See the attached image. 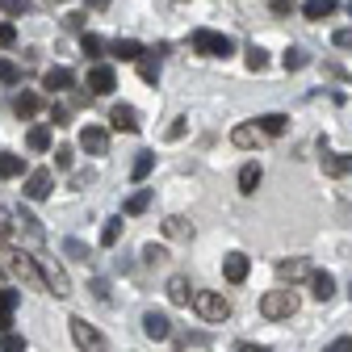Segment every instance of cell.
<instances>
[{
  "mask_svg": "<svg viewBox=\"0 0 352 352\" xmlns=\"http://www.w3.org/2000/svg\"><path fill=\"white\" fill-rule=\"evenodd\" d=\"M17 302H21V294L17 289H0V331H9L13 327V311H17Z\"/></svg>",
  "mask_w": 352,
  "mask_h": 352,
  "instance_id": "cell-14",
  "label": "cell"
},
{
  "mask_svg": "<svg viewBox=\"0 0 352 352\" xmlns=\"http://www.w3.org/2000/svg\"><path fill=\"white\" fill-rule=\"evenodd\" d=\"M122 63H139L143 59V42H135V38H113V47H109Z\"/></svg>",
  "mask_w": 352,
  "mask_h": 352,
  "instance_id": "cell-15",
  "label": "cell"
},
{
  "mask_svg": "<svg viewBox=\"0 0 352 352\" xmlns=\"http://www.w3.org/2000/svg\"><path fill=\"white\" fill-rule=\"evenodd\" d=\"M143 256H147V260H151V264H155V260H164V248H155V243H151V248H147V252H143Z\"/></svg>",
  "mask_w": 352,
  "mask_h": 352,
  "instance_id": "cell-49",
  "label": "cell"
},
{
  "mask_svg": "<svg viewBox=\"0 0 352 352\" xmlns=\"http://www.w3.org/2000/svg\"><path fill=\"white\" fill-rule=\"evenodd\" d=\"M118 239H122V218H109V223L101 227V243H105V248H113Z\"/></svg>",
  "mask_w": 352,
  "mask_h": 352,
  "instance_id": "cell-31",
  "label": "cell"
},
{
  "mask_svg": "<svg viewBox=\"0 0 352 352\" xmlns=\"http://www.w3.org/2000/svg\"><path fill=\"white\" fill-rule=\"evenodd\" d=\"M248 273H252V260H248L243 252H231V256H223V277H227L231 285L248 281Z\"/></svg>",
  "mask_w": 352,
  "mask_h": 352,
  "instance_id": "cell-10",
  "label": "cell"
},
{
  "mask_svg": "<svg viewBox=\"0 0 352 352\" xmlns=\"http://www.w3.org/2000/svg\"><path fill=\"white\" fill-rule=\"evenodd\" d=\"M109 126H113V130H122V135H139V130H143V122H139V109H135V105H113V109H109Z\"/></svg>",
  "mask_w": 352,
  "mask_h": 352,
  "instance_id": "cell-9",
  "label": "cell"
},
{
  "mask_svg": "<svg viewBox=\"0 0 352 352\" xmlns=\"http://www.w3.org/2000/svg\"><path fill=\"white\" fill-rule=\"evenodd\" d=\"M113 88H118V76H113V67H109V63L88 67V93H93V97H109Z\"/></svg>",
  "mask_w": 352,
  "mask_h": 352,
  "instance_id": "cell-7",
  "label": "cell"
},
{
  "mask_svg": "<svg viewBox=\"0 0 352 352\" xmlns=\"http://www.w3.org/2000/svg\"><path fill=\"white\" fill-rule=\"evenodd\" d=\"M84 21H88L84 13H72V17H67V30H84Z\"/></svg>",
  "mask_w": 352,
  "mask_h": 352,
  "instance_id": "cell-47",
  "label": "cell"
},
{
  "mask_svg": "<svg viewBox=\"0 0 352 352\" xmlns=\"http://www.w3.org/2000/svg\"><path fill=\"white\" fill-rule=\"evenodd\" d=\"M235 352H269V348H264V344H252V340H243V344H239Z\"/></svg>",
  "mask_w": 352,
  "mask_h": 352,
  "instance_id": "cell-46",
  "label": "cell"
},
{
  "mask_svg": "<svg viewBox=\"0 0 352 352\" xmlns=\"http://www.w3.org/2000/svg\"><path fill=\"white\" fill-rule=\"evenodd\" d=\"M51 185H55V172H51V168H34V172L25 176L21 193H25L30 201H42V197H51Z\"/></svg>",
  "mask_w": 352,
  "mask_h": 352,
  "instance_id": "cell-6",
  "label": "cell"
},
{
  "mask_svg": "<svg viewBox=\"0 0 352 352\" xmlns=\"http://www.w3.org/2000/svg\"><path fill=\"white\" fill-rule=\"evenodd\" d=\"M285 126H289V118L285 113H264V118H256V130H260V135H285Z\"/></svg>",
  "mask_w": 352,
  "mask_h": 352,
  "instance_id": "cell-20",
  "label": "cell"
},
{
  "mask_svg": "<svg viewBox=\"0 0 352 352\" xmlns=\"http://www.w3.org/2000/svg\"><path fill=\"white\" fill-rule=\"evenodd\" d=\"M80 51H84V55H88V59H97V55H101V51H105V42H101V38H97V34H84V38H80Z\"/></svg>",
  "mask_w": 352,
  "mask_h": 352,
  "instance_id": "cell-32",
  "label": "cell"
},
{
  "mask_svg": "<svg viewBox=\"0 0 352 352\" xmlns=\"http://www.w3.org/2000/svg\"><path fill=\"white\" fill-rule=\"evenodd\" d=\"M147 206H151V189H139V193H130V197H126L122 210H126V214H143Z\"/></svg>",
  "mask_w": 352,
  "mask_h": 352,
  "instance_id": "cell-30",
  "label": "cell"
},
{
  "mask_svg": "<svg viewBox=\"0 0 352 352\" xmlns=\"http://www.w3.org/2000/svg\"><path fill=\"white\" fill-rule=\"evenodd\" d=\"M348 298H352V285H348Z\"/></svg>",
  "mask_w": 352,
  "mask_h": 352,
  "instance_id": "cell-52",
  "label": "cell"
},
{
  "mask_svg": "<svg viewBox=\"0 0 352 352\" xmlns=\"http://www.w3.org/2000/svg\"><path fill=\"white\" fill-rule=\"evenodd\" d=\"M25 143H30V151H51V130L47 126H34L30 135H25Z\"/></svg>",
  "mask_w": 352,
  "mask_h": 352,
  "instance_id": "cell-27",
  "label": "cell"
},
{
  "mask_svg": "<svg viewBox=\"0 0 352 352\" xmlns=\"http://www.w3.org/2000/svg\"><path fill=\"white\" fill-rule=\"evenodd\" d=\"M281 63H285V72H302L306 63H311V55H306L302 47H289V51L281 55Z\"/></svg>",
  "mask_w": 352,
  "mask_h": 352,
  "instance_id": "cell-28",
  "label": "cell"
},
{
  "mask_svg": "<svg viewBox=\"0 0 352 352\" xmlns=\"http://www.w3.org/2000/svg\"><path fill=\"white\" fill-rule=\"evenodd\" d=\"M248 67H252V72H264V67H269V51L252 47V51H248Z\"/></svg>",
  "mask_w": 352,
  "mask_h": 352,
  "instance_id": "cell-35",
  "label": "cell"
},
{
  "mask_svg": "<svg viewBox=\"0 0 352 352\" xmlns=\"http://www.w3.org/2000/svg\"><path fill=\"white\" fill-rule=\"evenodd\" d=\"M143 331H147L151 340H168V336H172V319H168L164 311H147V315H143Z\"/></svg>",
  "mask_w": 352,
  "mask_h": 352,
  "instance_id": "cell-13",
  "label": "cell"
},
{
  "mask_svg": "<svg viewBox=\"0 0 352 352\" xmlns=\"http://www.w3.org/2000/svg\"><path fill=\"white\" fill-rule=\"evenodd\" d=\"M72 160H76L72 147H59V151H55V164H59V168H72Z\"/></svg>",
  "mask_w": 352,
  "mask_h": 352,
  "instance_id": "cell-43",
  "label": "cell"
},
{
  "mask_svg": "<svg viewBox=\"0 0 352 352\" xmlns=\"http://www.w3.org/2000/svg\"><path fill=\"white\" fill-rule=\"evenodd\" d=\"M72 84H76V76L67 67H51L47 76H42V88H51V93H67Z\"/></svg>",
  "mask_w": 352,
  "mask_h": 352,
  "instance_id": "cell-16",
  "label": "cell"
},
{
  "mask_svg": "<svg viewBox=\"0 0 352 352\" xmlns=\"http://www.w3.org/2000/svg\"><path fill=\"white\" fill-rule=\"evenodd\" d=\"M164 235H168V239H193V223H185V218H168V223H164Z\"/></svg>",
  "mask_w": 352,
  "mask_h": 352,
  "instance_id": "cell-25",
  "label": "cell"
},
{
  "mask_svg": "<svg viewBox=\"0 0 352 352\" xmlns=\"http://www.w3.org/2000/svg\"><path fill=\"white\" fill-rule=\"evenodd\" d=\"M67 327H72V340H76V348H80V352H105L101 331H97V327H88L80 315H76V319H67Z\"/></svg>",
  "mask_w": 352,
  "mask_h": 352,
  "instance_id": "cell-5",
  "label": "cell"
},
{
  "mask_svg": "<svg viewBox=\"0 0 352 352\" xmlns=\"http://www.w3.org/2000/svg\"><path fill=\"white\" fill-rule=\"evenodd\" d=\"M260 181H264L260 164H243V168H239V193H256V189H260Z\"/></svg>",
  "mask_w": 352,
  "mask_h": 352,
  "instance_id": "cell-21",
  "label": "cell"
},
{
  "mask_svg": "<svg viewBox=\"0 0 352 352\" xmlns=\"http://www.w3.org/2000/svg\"><path fill=\"white\" fill-rule=\"evenodd\" d=\"M80 147H84L88 155H105V151H109V135H105L101 126H84V130H80Z\"/></svg>",
  "mask_w": 352,
  "mask_h": 352,
  "instance_id": "cell-11",
  "label": "cell"
},
{
  "mask_svg": "<svg viewBox=\"0 0 352 352\" xmlns=\"http://www.w3.org/2000/svg\"><path fill=\"white\" fill-rule=\"evenodd\" d=\"M273 13H277V17H285V13H294V0H273Z\"/></svg>",
  "mask_w": 352,
  "mask_h": 352,
  "instance_id": "cell-44",
  "label": "cell"
},
{
  "mask_svg": "<svg viewBox=\"0 0 352 352\" xmlns=\"http://www.w3.org/2000/svg\"><path fill=\"white\" fill-rule=\"evenodd\" d=\"M21 172H25V160L21 155H9V151L0 155V176H5V181H13V176H21Z\"/></svg>",
  "mask_w": 352,
  "mask_h": 352,
  "instance_id": "cell-26",
  "label": "cell"
},
{
  "mask_svg": "<svg viewBox=\"0 0 352 352\" xmlns=\"http://www.w3.org/2000/svg\"><path fill=\"white\" fill-rule=\"evenodd\" d=\"M88 9H109V0H88Z\"/></svg>",
  "mask_w": 352,
  "mask_h": 352,
  "instance_id": "cell-50",
  "label": "cell"
},
{
  "mask_svg": "<svg viewBox=\"0 0 352 352\" xmlns=\"http://www.w3.org/2000/svg\"><path fill=\"white\" fill-rule=\"evenodd\" d=\"M189 298H193L189 277H172V281H168V302H172V306H189Z\"/></svg>",
  "mask_w": 352,
  "mask_h": 352,
  "instance_id": "cell-17",
  "label": "cell"
},
{
  "mask_svg": "<svg viewBox=\"0 0 352 352\" xmlns=\"http://www.w3.org/2000/svg\"><path fill=\"white\" fill-rule=\"evenodd\" d=\"M323 352H352V336H340V340H331Z\"/></svg>",
  "mask_w": 352,
  "mask_h": 352,
  "instance_id": "cell-42",
  "label": "cell"
},
{
  "mask_svg": "<svg viewBox=\"0 0 352 352\" xmlns=\"http://www.w3.org/2000/svg\"><path fill=\"white\" fill-rule=\"evenodd\" d=\"M0 9H5V13H13V17H21L30 5H25V0H0Z\"/></svg>",
  "mask_w": 352,
  "mask_h": 352,
  "instance_id": "cell-40",
  "label": "cell"
},
{
  "mask_svg": "<svg viewBox=\"0 0 352 352\" xmlns=\"http://www.w3.org/2000/svg\"><path fill=\"white\" fill-rule=\"evenodd\" d=\"M231 143L243 147V151H252V147L260 143V130H256V126H235V130H231Z\"/></svg>",
  "mask_w": 352,
  "mask_h": 352,
  "instance_id": "cell-23",
  "label": "cell"
},
{
  "mask_svg": "<svg viewBox=\"0 0 352 352\" xmlns=\"http://www.w3.org/2000/svg\"><path fill=\"white\" fill-rule=\"evenodd\" d=\"M260 315H264V319H273V323L298 315V294H294V289H269V294L260 298Z\"/></svg>",
  "mask_w": 352,
  "mask_h": 352,
  "instance_id": "cell-1",
  "label": "cell"
},
{
  "mask_svg": "<svg viewBox=\"0 0 352 352\" xmlns=\"http://www.w3.org/2000/svg\"><path fill=\"white\" fill-rule=\"evenodd\" d=\"M67 252H72V256H80V260H88V248H84V243H76V239H67Z\"/></svg>",
  "mask_w": 352,
  "mask_h": 352,
  "instance_id": "cell-45",
  "label": "cell"
},
{
  "mask_svg": "<svg viewBox=\"0 0 352 352\" xmlns=\"http://www.w3.org/2000/svg\"><path fill=\"white\" fill-rule=\"evenodd\" d=\"M0 285H5V269H0Z\"/></svg>",
  "mask_w": 352,
  "mask_h": 352,
  "instance_id": "cell-51",
  "label": "cell"
},
{
  "mask_svg": "<svg viewBox=\"0 0 352 352\" xmlns=\"http://www.w3.org/2000/svg\"><path fill=\"white\" fill-rule=\"evenodd\" d=\"M34 264H38V277H42V285H47V294H55V298H67V294H72V281H67V273H63L59 260L34 256Z\"/></svg>",
  "mask_w": 352,
  "mask_h": 352,
  "instance_id": "cell-3",
  "label": "cell"
},
{
  "mask_svg": "<svg viewBox=\"0 0 352 352\" xmlns=\"http://www.w3.org/2000/svg\"><path fill=\"white\" fill-rule=\"evenodd\" d=\"M21 80V67L13 59H0V84H17Z\"/></svg>",
  "mask_w": 352,
  "mask_h": 352,
  "instance_id": "cell-33",
  "label": "cell"
},
{
  "mask_svg": "<svg viewBox=\"0 0 352 352\" xmlns=\"http://www.w3.org/2000/svg\"><path fill=\"white\" fill-rule=\"evenodd\" d=\"M0 352H25V336H17V331H9L5 340H0Z\"/></svg>",
  "mask_w": 352,
  "mask_h": 352,
  "instance_id": "cell-36",
  "label": "cell"
},
{
  "mask_svg": "<svg viewBox=\"0 0 352 352\" xmlns=\"http://www.w3.org/2000/svg\"><path fill=\"white\" fill-rule=\"evenodd\" d=\"M13 42H17V25L0 21V47H13Z\"/></svg>",
  "mask_w": 352,
  "mask_h": 352,
  "instance_id": "cell-38",
  "label": "cell"
},
{
  "mask_svg": "<svg viewBox=\"0 0 352 352\" xmlns=\"http://www.w3.org/2000/svg\"><path fill=\"white\" fill-rule=\"evenodd\" d=\"M311 260H302V256H289V260H281L277 264V277L281 281H289V285H302V281H311Z\"/></svg>",
  "mask_w": 352,
  "mask_h": 352,
  "instance_id": "cell-8",
  "label": "cell"
},
{
  "mask_svg": "<svg viewBox=\"0 0 352 352\" xmlns=\"http://www.w3.org/2000/svg\"><path fill=\"white\" fill-rule=\"evenodd\" d=\"M336 294V277L331 273H311V298L315 302H327Z\"/></svg>",
  "mask_w": 352,
  "mask_h": 352,
  "instance_id": "cell-19",
  "label": "cell"
},
{
  "mask_svg": "<svg viewBox=\"0 0 352 352\" xmlns=\"http://www.w3.org/2000/svg\"><path fill=\"white\" fill-rule=\"evenodd\" d=\"M151 168H155V155H151V151H139V160H135V168H130V176H135V181H147Z\"/></svg>",
  "mask_w": 352,
  "mask_h": 352,
  "instance_id": "cell-29",
  "label": "cell"
},
{
  "mask_svg": "<svg viewBox=\"0 0 352 352\" xmlns=\"http://www.w3.org/2000/svg\"><path fill=\"white\" fill-rule=\"evenodd\" d=\"M13 227H17V239L25 235V239H30L34 248H38L42 239H47V235H42V227H38V218H34L30 210H17V214H13Z\"/></svg>",
  "mask_w": 352,
  "mask_h": 352,
  "instance_id": "cell-12",
  "label": "cell"
},
{
  "mask_svg": "<svg viewBox=\"0 0 352 352\" xmlns=\"http://www.w3.org/2000/svg\"><path fill=\"white\" fill-rule=\"evenodd\" d=\"M193 311L206 319V323H227L231 319V302L223 294H214V289H197L193 294Z\"/></svg>",
  "mask_w": 352,
  "mask_h": 352,
  "instance_id": "cell-2",
  "label": "cell"
},
{
  "mask_svg": "<svg viewBox=\"0 0 352 352\" xmlns=\"http://www.w3.org/2000/svg\"><path fill=\"white\" fill-rule=\"evenodd\" d=\"M0 235H5V239H13V243H17V227H13V214H9L5 206H0Z\"/></svg>",
  "mask_w": 352,
  "mask_h": 352,
  "instance_id": "cell-34",
  "label": "cell"
},
{
  "mask_svg": "<svg viewBox=\"0 0 352 352\" xmlns=\"http://www.w3.org/2000/svg\"><path fill=\"white\" fill-rule=\"evenodd\" d=\"M348 9H352V5H348Z\"/></svg>",
  "mask_w": 352,
  "mask_h": 352,
  "instance_id": "cell-53",
  "label": "cell"
},
{
  "mask_svg": "<svg viewBox=\"0 0 352 352\" xmlns=\"http://www.w3.org/2000/svg\"><path fill=\"white\" fill-rule=\"evenodd\" d=\"M193 51L210 55V59H227L235 51V42L227 34H218V30H193Z\"/></svg>",
  "mask_w": 352,
  "mask_h": 352,
  "instance_id": "cell-4",
  "label": "cell"
},
{
  "mask_svg": "<svg viewBox=\"0 0 352 352\" xmlns=\"http://www.w3.org/2000/svg\"><path fill=\"white\" fill-rule=\"evenodd\" d=\"M93 294H97L101 302H109V285H105V281H93Z\"/></svg>",
  "mask_w": 352,
  "mask_h": 352,
  "instance_id": "cell-48",
  "label": "cell"
},
{
  "mask_svg": "<svg viewBox=\"0 0 352 352\" xmlns=\"http://www.w3.org/2000/svg\"><path fill=\"white\" fill-rule=\"evenodd\" d=\"M38 109H42V97H38V93H21V97L13 101V113H17V118H34Z\"/></svg>",
  "mask_w": 352,
  "mask_h": 352,
  "instance_id": "cell-24",
  "label": "cell"
},
{
  "mask_svg": "<svg viewBox=\"0 0 352 352\" xmlns=\"http://www.w3.org/2000/svg\"><path fill=\"white\" fill-rule=\"evenodd\" d=\"M331 13H336V0H306V5H302L306 21H327Z\"/></svg>",
  "mask_w": 352,
  "mask_h": 352,
  "instance_id": "cell-18",
  "label": "cell"
},
{
  "mask_svg": "<svg viewBox=\"0 0 352 352\" xmlns=\"http://www.w3.org/2000/svg\"><path fill=\"white\" fill-rule=\"evenodd\" d=\"M67 118H72L67 105H51V122H55V126H67Z\"/></svg>",
  "mask_w": 352,
  "mask_h": 352,
  "instance_id": "cell-41",
  "label": "cell"
},
{
  "mask_svg": "<svg viewBox=\"0 0 352 352\" xmlns=\"http://www.w3.org/2000/svg\"><path fill=\"white\" fill-rule=\"evenodd\" d=\"M139 76H143L147 84H160V63H151V59H139Z\"/></svg>",
  "mask_w": 352,
  "mask_h": 352,
  "instance_id": "cell-37",
  "label": "cell"
},
{
  "mask_svg": "<svg viewBox=\"0 0 352 352\" xmlns=\"http://www.w3.org/2000/svg\"><path fill=\"white\" fill-rule=\"evenodd\" d=\"M331 42H336L340 51H352V30H336V34H331Z\"/></svg>",
  "mask_w": 352,
  "mask_h": 352,
  "instance_id": "cell-39",
  "label": "cell"
},
{
  "mask_svg": "<svg viewBox=\"0 0 352 352\" xmlns=\"http://www.w3.org/2000/svg\"><path fill=\"white\" fill-rule=\"evenodd\" d=\"M323 172H327V176H348V172H352V155H344V151L323 155Z\"/></svg>",
  "mask_w": 352,
  "mask_h": 352,
  "instance_id": "cell-22",
  "label": "cell"
}]
</instances>
